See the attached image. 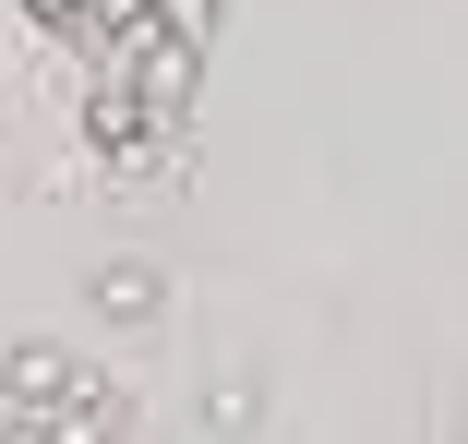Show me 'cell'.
<instances>
[{
  "label": "cell",
  "instance_id": "6da1fadb",
  "mask_svg": "<svg viewBox=\"0 0 468 444\" xmlns=\"http://www.w3.org/2000/svg\"><path fill=\"white\" fill-rule=\"evenodd\" d=\"M0 432H133V396L72 373L60 348H0Z\"/></svg>",
  "mask_w": 468,
  "mask_h": 444
},
{
  "label": "cell",
  "instance_id": "7a4b0ae2",
  "mask_svg": "<svg viewBox=\"0 0 468 444\" xmlns=\"http://www.w3.org/2000/svg\"><path fill=\"white\" fill-rule=\"evenodd\" d=\"M180 109H193V97H168V84L97 60V84H84V156H97V168H144V156H168Z\"/></svg>",
  "mask_w": 468,
  "mask_h": 444
},
{
  "label": "cell",
  "instance_id": "3957f363",
  "mask_svg": "<svg viewBox=\"0 0 468 444\" xmlns=\"http://www.w3.org/2000/svg\"><path fill=\"white\" fill-rule=\"evenodd\" d=\"M156 37L205 48L217 37V0H84V13H72V48L84 60H121V48H156Z\"/></svg>",
  "mask_w": 468,
  "mask_h": 444
},
{
  "label": "cell",
  "instance_id": "277c9868",
  "mask_svg": "<svg viewBox=\"0 0 468 444\" xmlns=\"http://www.w3.org/2000/svg\"><path fill=\"white\" fill-rule=\"evenodd\" d=\"M97 312H156V277L144 264H97Z\"/></svg>",
  "mask_w": 468,
  "mask_h": 444
},
{
  "label": "cell",
  "instance_id": "5b68a950",
  "mask_svg": "<svg viewBox=\"0 0 468 444\" xmlns=\"http://www.w3.org/2000/svg\"><path fill=\"white\" fill-rule=\"evenodd\" d=\"M13 13H37V37H72V13H84V0H13Z\"/></svg>",
  "mask_w": 468,
  "mask_h": 444
}]
</instances>
